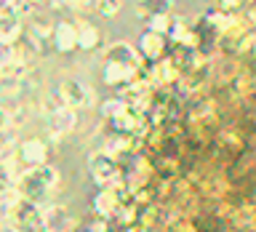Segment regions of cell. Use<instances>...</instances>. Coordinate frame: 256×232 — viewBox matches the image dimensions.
<instances>
[{"label": "cell", "mask_w": 256, "mask_h": 232, "mask_svg": "<svg viewBox=\"0 0 256 232\" xmlns=\"http://www.w3.org/2000/svg\"><path fill=\"white\" fill-rule=\"evenodd\" d=\"M56 94H59V96H62V102L67 104V107H72V110L91 107V104H94V91L83 83V80H75V78L64 80Z\"/></svg>", "instance_id": "5b68a950"}, {"label": "cell", "mask_w": 256, "mask_h": 232, "mask_svg": "<svg viewBox=\"0 0 256 232\" xmlns=\"http://www.w3.org/2000/svg\"><path fill=\"white\" fill-rule=\"evenodd\" d=\"M163 48H166V35H160V32H155V30H147L142 35V54L144 56L155 59V56L163 54Z\"/></svg>", "instance_id": "4fadbf2b"}, {"label": "cell", "mask_w": 256, "mask_h": 232, "mask_svg": "<svg viewBox=\"0 0 256 232\" xmlns=\"http://www.w3.org/2000/svg\"><path fill=\"white\" fill-rule=\"evenodd\" d=\"M11 232H48V227H11Z\"/></svg>", "instance_id": "ac0fdd59"}, {"label": "cell", "mask_w": 256, "mask_h": 232, "mask_svg": "<svg viewBox=\"0 0 256 232\" xmlns=\"http://www.w3.org/2000/svg\"><path fill=\"white\" fill-rule=\"evenodd\" d=\"M56 184H59V171L54 166H38V168H27L16 179V192L40 206L56 190Z\"/></svg>", "instance_id": "6da1fadb"}, {"label": "cell", "mask_w": 256, "mask_h": 232, "mask_svg": "<svg viewBox=\"0 0 256 232\" xmlns=\"http://www.w3.org/2000/svg\"><path fill=\"white\" fill-rule=\"evenodd\" d=\"M22 35V19L19 16H0V46H14Z\"/></svg>", "instance_id": "8fae6325"}, {"label": "cell", "mask_w": 256, "mask_h": 232, "mask_svg": "<svg viewBox=\"0 0 256 232\" xmlns=\"http://www.w3.org/2000/svg\"><path fill=\"white\" fill-rule=\"evenodd\" d=\"M46 123H48V131L54 136H64V134H72L78 118H75V110L67 107L59 94H54L46 102Z\"/></svg>", "instance_id": "7a4b0ae2"}, {"label": "cell", "mask_w": 256, "mask_h": 232, "mask_svg": "<svg viewBox=\"0 0 256 232\" xmlns=\"http://www.w3.org/2000/svg\"><path fill=\"white\" fill-rule=\"evenodd\" d=\"M104 62H110V64H126V67L139 70L142 56H139V51H136L134 46H128V43H115V46L107 48V54H104Z\"/></svg>", "instance_id": "8992f818"}, {"label": "cell", "mask_w": 256, "mask_h": 232, "mask_svg": "<svg viewBox=\"0 0 256 232\" xmlns=\"http://www.w3.org/2000/svg\"><path fill=\"white\" fill-rule=\"evenodd\" d=\"M43 3H46V0H27V6H30V8H32V6H43Z\"/></svg>", "instance_id": "d6986e66"}, {"label": "cell", "mask_w": 256, "mask_h": 232, "mask_svg": "<svg viewBox=\"0 0 256 232\" xmlns=\"http://www.w3.org/2000/svg\"><path fill=\"white\" fill-rule=\"evenodd\" d=\"M88 168H91V176L99 184L104 187H112V184H118V176H120V166L115 155H110V152H94L91 158H88Z\"/></svg>", "instance_id": "277c9868"}, {"label": "cell", "mask_w": 256, "mask_h": 232, "mask_svg": "<svg viewBox=\"0 0 256 232\" xmlns=\"http://www.w3.org/2000/svg\"><path fill=\"white\" fill-rule=\"evenodd\" d=\"M54 46L59 48V51H72V48H78V24L72 22H59L54 27Z\"/></svg>", "instance_id": "ba28073f"}, {"label": "cell", "mask_w": 256, "mask_h": 232, "mask_svg": "<svg viewBox=\"0 0 256 232\" xmlns=\"http://www.w3.org/2000/svg\"><path fill=\"white\" fill-rule=\"evenodd\" d=\"M126 110H128L126 99H110V102H104V104H102V115L107 118V120H118Z\"/></svg>", "instance_id": "9a60e30c"}, {"label": "cell", "mask_w": 256, "mask_h": 232, "mask_svg": "<svg viewBox=\"0 0 256 232\" xmlns=\"http://www.w3.org/2000/svg\"><path fill=\"white\" fill-rule=\"evenodd\" d=\"M94 6H96V11H99L102 16H115L120 11V0H94Z\"/></svg>", "instance_id": "2e32d148"}, {"label": "cell", "mask_w": 256, "mask_h": 232, "mask_svg": "<svg viewBox=\"0 0 256 232\" xmlns=\"http://www.w3.org/2000/svg\"><path fill=\"white\" fill-rule=\"evenodd\" d=\"M118 184H112V187H107V190H102L99 195H96V203H94V208H96V214L99 216H112L120 208V200L123 198H118Z\"/></svg>", "instance_id": "30bf717a"}, {"label": "cell", "mask_w": 256, "mask_h": 232, "mask_svg": "<svg viewBox=\"0 0 256 232\" xmlns=\"http://www.w3.org/2000/svg\"><path fill=\"white\" fill-rule=\"evenodd\" d=\"M8 222H11V227H46V214L40 211L38 203L19 198L8 211Z\"/></svg>", "instance_id": "3957f363"}, {"label": "cell", "mask_w": 256, "mask_h": 232, "mask_svg": "<svg viewBox=\"0 0 256 232\" xmlns=\"http://www.w3.org/2000/svg\"><path fill=\"white\" fill-rule=\"evenodd\" d=\"M142 19H158V16H168L171 14V0H139L136 6Z\"/></svg>", "instance_id": "7c38bea8"}, {"label": "cell", "mask_w": 256, "mask_h": 232, "mask_svg": "<svg viewBox=\"0 0 256 232\" xmlns=\"http://www.w3.org/2000/svg\"><path fill=\"white\" fill-rule=\"evenodd\" d=\"M16 187L14 179H11V168H8V163H0V198L6 195V192H11Z\"/></svg>", "instance_id": "e0dca14e"}, {"label": "cell", "mask_w": 256, "mask_h": 232, "mask_svg": "<svg viewBox=\"0 0 256 232\" xmlns=\"http://www.w3.org/2000/svg\"><path fill=\"white\" fill-rule=\"evenodd\" d=\"M78 46L80 48H86V51H91V48L99 46V30L94 27V24H78Z\"/></svg>", "instance_id": "5bb4252c"}, {"label": "cell", "mask_w": 256, "mask_h": 232, "mask_svg": "<svg viewBox=\"0 0 256 232\" xmlns=\"http://www.w3.org/2000/svg\"><path fill=\"white\" fill-rule=\"evenodd\" d=\"M134 78H136V70L134 67L104 62V83H107V86H128Z\"/></svg>", "instance_id": "9c48e42d"}, {"label": "cell", "mask_w": 256, "mask_h": 232, "mask_svg": "<svg viewBox=\"0 0 256 232\" xmlns=\"http://www.w3.org/2000/svg\"><path fill=\"white\" fill-rule=\"evenodd\" d=\"M46 155H48V147H46L43 139H27V142H22V147H19L22 163H27L30 168L46 166Z\"/></svg>", "instance_id": "52a82bcc"}]
</instances>
